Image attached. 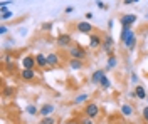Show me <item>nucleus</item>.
Wrapping results in <instances>:
<instances>
[{
	"instance_id": "f257e3e1",
	"label": "nucleus",
	"mask_w": 148,
	"mask_h": 124,
	"mask_svg": "<svg viewBox=\"0 0 148 124\" xmlns=\"http://www.w3.org/2000/svg\"><path fill=\"white\" fill-rule=\"evenodd\" d=\"M69 57L71 59H79V60H84L88 57V52L84 50V47H81L79 44H73L69 47Z\"/></svg>"
},
{
	"instance_id": "f03ea898",
	"label": "nucleus",
	"mask_w": 148,
	"mask_h": 124,
	"mask_svg": "<svg viewBox=\"0 0 148 124\" xmlns=\"http://www.w3.org/2000/svg\"><path fill=\"white\" fill-rule=\"evenodd\" d=\"M84 116L86 117H91V119H96L98 116L101 114V109H99V106L96 104V102H88V104L84 106Z\"/></svg>"
},
{
	"instance_id": "7ed1b4c3",
	"label": "nucleus",
	"mask_w": 148,
	"mask_h": 124,
	"mask_svg": "<svg viewBox=\"0 0 148 124\" xmlns=\"http://www.w3.org/2000/svg\"><path fill=\"white\" fill-rule=\"evenodd\" d=\"M136 22H138V17H136L135 14H125V15L120 17L121 27H131V29H133V25H135Z\"/></svg>"
},
{
	"instance_id": "20e7f679",
	"label": "nucleus",
	"mask_w": 148,
	"mask_h": 124,
	"mask_svg": "<svg viewBox=\"0 0 148 124\" xmlns=\"http://www.w3.org/2000/svg\"><path fill=\"white\" fill-rule=\"evenodd\" d=\"M76 30L79 34H84V35H91L94 29H92V24L89 20H81V22L76 24Z\"/></svg>"
},
{
	"instance_id": "39448f33",
	"label": "nucleus",
	"mask_w": 148,
	"mask_h": 124,
	"mask_svg": "<svg viewBox=\"0 0 148 124\" xmlns=\"http://www.w3.org/2000/svg\"><path fill=\"white\" fill-rule=\"evenodd\" d=\"M56 112V106L52 102H46V104H42L39 107V116L40 117H49V116H52Z\"/></svg>"
},
{
	"instance_id": "423d86ee",
	"label": "nucleus",
	"mask_w": 148,
	"mask_h": 124,
	"mask_svg": "<svg viewBox=\"0 0 148 124\" xmlns=\"http://www.w3.org/2000/svg\"><path fill=\"white\" fill-rule=\"evenodd\" d=\"M56 44L62 49H69L73 45V37H71L69 34H61V35L57 37V40H56Z\"/></svg>"
},
{
	"instance_id": "0eeeda50",
	"label": "nucleus",
	"mask_w": 148,
	"mask_h": 124,
	"mask_svg": "<svg viewBox=\"0 0 148 124\" xmlns=\"http://www.w3.org/2000/svg\"><path fill=\"white\" fill-rule=\"evenodd\" d=\"M101 49L108 54V56H113V49H114V40H113V37H111L110 34L106 35V37L103 39V45Z\"/></svg>"
},
{
	"instance_id": "6e6552de",
	"label": "nucleus",
	"mask_w": 148,
	"mask_h": 124,
	"mask_svg": "<svg viewBox=\"0 0 148 124\" xmlns=\"http://www.w3.org/2000/svg\"><path fill=\"white\" fill-rule=\"evenodd\" d=\"M136 44H138V37H136V34H135V32H131V35L123 42V45H125V49H126L128 52L135 50V49H136Z\"/></svg>"
},
{
	"instance_id": "1a4fd4ad",
	"label": "nucleus",
	"mask_w": 148,
	"mask_h": 124,
	"mask_svg": "<svg viewBox=\"0 0 148 124\" xmlns=\"http://www.w3.org/2000/svg\"><path fill=\"white\" fill-rule=\"evenodd\" d=\"M103 45V37L99 34H96V32H92L91 35H89V47L92 50H96V49H99Z\"/></svg>"
},
{
	"instance_id": "9d476101",
	"label": "nucleus",
	"mask_w": 148,
	"mask_h": 124,
	"mask_svg": "<svg viewBox=\"0 0 148 124\" xmlns=\"http://www.w3.org/2000/svg\"><path fill=\"white\" fill-rule=\"evenodd\" d=\"M37 64H36V56L32 54H27L22 57V69H34Z\"/></svg>"
},
{
	"instance_id": "9b49d317",
	"label": "nucleus",
	"mask_w": 148,
	"mask_h": 124,
	"mask_svg": "<svg viewBox=\"0 0 148 124\" xmlns=\"http://www.w3.org/2000/svg\"><path fill=\"white\" fill-rule=\"evenodd\" d=\"M47 64L51 69H54L61 64V57H59V54L57 52H51V54H47Z\"/></svg>"
},
{
	"instance_id": "f8f14e48",
	"label": "nucleus",
	"mask_w": 148,
	"mask_h": 124,
	"mask_svg": "<svg viewBox=\"0 0 148 124\" xmlns=\"http://www.w3.org/2000/svg\"><path fill=\"white\" fill-rule=\"evenodd\" d=\"M36 64H37V67H39V69H46V67H49L46 54H42V52H37V54H36Z\"/></svg>"
},
{
	"instance_id": "ddd939ff",
	"label": "nucleus",
	"mask_w": 148,
	"mask_h": 124,
	"mask_svg": "<svg viewBox=\"0 0 148 124\" xmlns=\"http://www.w3.org/2000/svg\"><path fill=\"white\" fill-rule=\"evenodd\" d=\"M36 70L34 69H22L20 70V79L22 81H34L36 79Z\"/></svg>"
},
{
	"instance_id": "4468645a",
	"label": "nucleus",
	"mask_w": 148,
	"mask_h": 124,
	"mask_svg": "<svg viewBox=\"0 0 148 124\" xmlns=\"http://www.w3.org/2000/svg\"><path fill=\"white\" fill-rule=\"evenodd\" d=\"M106 76V69H98V70H94L91 76V82L92 84H98L99 86V82H101V79Z\"/></svg>"
},
{
	"instance_id": "2eb2a0df",
	"label": "nucleus",
	"mask_w": 148,
	"mask_h": 124,
	"mask_svg": "<svg viewBox=\"0 0 148 124\" xmlns=\"http://www.w3.org/2000/svg\"><path fill=\"white\" fill-rule=\"evenodd\" d=\"M120 112H121V116H125V117H131V116L135 114V109H133L131 104H121Z\"/></svg>"
},
{
	"instance_id": "dca6fc26",
	"label": "nucleus",
	"mask_w": 148,
	"mask_h": 124,
	"mask_svg": "<svg viewBox=\"0 0 148 124\" xmlns=\"http://www.w3.org/2000/svg\"><path fill=\"white\" fill-rule=\"evenodd\" d=\"M135 94H136V99L140 101H147V91H145V87L141 86V84H136L135 86Z\"/></svg>"
},
{
	"instance_id": "f3484780",
	"label": "nucleus",
	"mask_w": 148,
	"mask_h": 124,
	"mask_svg": "<svg viewBox=\"0 0 148 124\" xmlns=\"http://www.w3.org/2000/svg\"><path fill=\"white\" fill-rule=\"evenodd\" d=\"M69 67H71L73 70H83L84 69V62L83 60H79V59H71V60H69Z\"/></svg>"
},
{
	"instance_id": "a211bd4d",
	"label": "nucleus",
	"mask_w": 148,
	"mask_h": 124,
	"mask_svg": "<svg viewBox=\"0 0 148 124\" xmlns=\"http://www.w3.org/2000/svg\"><path fill=\"white\" fill-rule=\"evenodd\" d=\"M76 106H79V104H88L89 102V94H77L76 97H74V101H73Z\"/></svg>"
},
{
	"instance_id": "6ab92c4d",
	"label": "nucleus",
	"mask_w": 148,
	"mask_h": 124,
	"mask_svg": "<svg viewBox=\"0 0 148 124\" xmlns=\"http://www.w3.org/2000/svg\"><path fill=\"white\" fill-rule=\"evenodd\" d=\"M131 32H133V29L131 27H121V32H120V42H125L126 39L131 35Z\"/></svg>"
},
{
	"instance_id": "aec40b11",
	"label": "nucleus",
	"mask_w": 148,
	"mask_h": 124,
	"mask_svg": "<svg viewBox=\"0 0 148 124\" xmlns=\"http://www.w3.org/2000/svg\"><path fill=\"white\" fill-rule=\"evenodd\" d=\"M118 66V57L113 54L108 57V62H106V70H110V69H114V67Z\"/></svg>"
},
{
	"instance_id": "412c9836",
	"label": "nucleus",
	"mask_w": 148,
	"mask_h": 124,
	"mask_svg": "<svg viewBox=\"0 0 148 124\" xmlns=\"http://www.w3.org/2000/svg\"><path fill=\"white\" fill-rule=\"evenodd\" d=\"M25 114L37 116V114H39V107H37L36 104H27V106H25Z\"/></svg>"
},
{
	"instance_id": "4be33fe9",
	"label": "nucleus",
	"mask_w": 148,
	"mask_h": 124,
	"mask_svg": "<svg viewBox=\"0 0 148 124\" xmlns=\"http://www.w3.org/2000/svg\"><path fill=\"white\" fill-rule=\"evenodd\" d=\"M99 87H101V89H104V91H110V89H111V81H110V77H108V76L103 77L101 82H99Z\"/></svg>"
},
{
	"instance_id": "5701e85b",
	"label": "nucleus",
	"mask_w": 148,
	"mask_h": 124,
	"mask_svg": "<svg viewBox=\"0 0 148 124\" xmlns=\"http://www.w3.org/2000/svg\"><path fill=\"white\" fill-rule=\"evenodd\" d=\"M57 121H56L54 116H49V117H42L40 121H39V124H56Z\"/></svg>"
},
{
	"instance_id": "b1692460",
	"label": "nucleus",
	"mask_w": 148,
	"mask_h": 124,
	"mask_svg": "<svg viewBox=\"0 0 148 124\" xmlns=\"http://www.w3.org/2000/svg\"><path fill=\"white\" fill-rule=\"evenodd\" d=\"M2 15V22H7L14 17V14H12V10H7V12H3V14H0Z\"/></svg>"
},
{
	"instance_id": "393cba45",
	"label": "nucleus",
	"mask_w": 148,
	"mask_h": 124,
	"mask_svg": "<svg viewBox=\"0 0 148 124\" xmlns=\"http://www.w3.org/2000/svg\"><path fill=\"white\" fill-rule=\"evenodd\" d=\"M14 92H15L14 87H7V86L3 87V97H9V96H12Z\"/></svg>"
},
{
	"instance_id": "a878e982",
	"label": "nucleus",
	"mask_w": 148,
	"mask_h": 124,
	"mask_svg": "<svg viewBox=\"0 0 148 124\" xmlns=\"http://www.w3.org/2000/svg\"><path fill=\"white\" fill-rule=\"evenodd\" d=\"M79 124H94V119H91V117H81L79 119Z\"/></svg>"
},
{
	"instance_id": "bb28decb",
	"label": "nucleus",
	"mask_w": 148,
	"mask_h": 124,
	"mask_svg": "<svg viewBox=\"0 0 148 124\" xmlns=\"http://www.w3.org/2000/svg\"><path fill=\"white\" fill-rule=\"evenodd\" d=\"M141 116H143V119H145V123L148 124V106H145V107L141 109Z\"/></svg>"
},
{
	"instance_id": "cd10ccee",
	"label": "nucleus",
	"mask_w": 148,
	"mask_h": 124,
	"mask_svg": "<svg viewBox=\"0 0 148 124\" xmlns=\"http://www.w3.org/2000/svg\"><path fill=\"white\" fill-rule=\"evenodd\" d=\"M94 3H96V5H98V7H99L101 10H108V5H106V3H104L103 0H96Z\"/></svg>"
},
{
	"instance_id": "c85d7f7f",
	"label": "nucleus",
	"mask_w": 148,
	"mask_h": 124,
	"mask_svg": "<svg viewBox=\"0 0 148 124\" xmlns=\"http://www.w3.org/2000/svg\"><path fill=\"white\" fill-rule=\"evenodd\" d=\"M42 30H52V22H44L42 24Z\"/></svg>"
},
{
	"instance_id": "c756f323",
	"label": "nucleus",
	"mask_w": 148,
	"mask_h": 124,
	"mask_svg": "<svg viewBox=\"0 0 148 124\" xmlns=\"http://www.w3.org/2000/svg\"><path fill=\"white\" fill-rule=\"evenodd\" d=\"M0 34H2V35H7V34H9V27H7L5 24H2V27H0Z\"/></svg>"
},
{
	"instance_id": "7c9ffc66",
	"label": "nucleus",
	"mask_w": 148,
	"mask_h": 124,
	"mask_svg": "<svg viewBox=\"0 0 148 124\" xmlns=\"http://www.w3.org/2000/svg\"><path fill=\"white\" fill-rule=\"evenodd\" d=\"M131 82H133V84H138V76H136L135 72L131 74Z\"/></svg>"
},
{
	"instance_id": "2f4dec72",
	"label": "nucleus",
	"mask_w": 148,
	"mask_h": 124,
	"mask_svg": "<svg viewBox=\"0 0 148 124\" xmlns=\"http://www.w3.org/2000/svg\"><path fill=\"white\" fill-rule=\"evenodd\" d=\"M84 17H86V20H92V17H94V15H92L91 12H86V15H84Z\"/></svg>"
},
{
	"instance_id": "473e14b6",
	"label": "nucleus",
	"mask_w": 148,
	"mask_h": 124,
	"mask_svg": "<svg viewBox=\"0 0 148 124\" xmlns=\"http://www.w3.org/2000/svg\"><path fill=\"white\" fill-rule=\"evenodd\" d=\"M10 3H14V0H3V2H2L0 5H7V7H9Z\"/></svg>"
},
{
	"instance_id": "72a5a7b5",
	"label": "nucleus",
	"mask_w": 148,
	"mask_h": 124,
	"mask_svg": "<svg viewBox=\"0 0 148 124\" xmlns=\"http://www.w3.org/2000/svg\"><path fill=\"white\" fill-rule=\"evenodd\" d=\"M7 10H9L7 5H0V14H3V12H7Z\"/></svg>"
},
{
	"instance_id": "f704fd0d",
	"label": "nucleus",
	"mask_w": 148,
	"mask_h": 124,
	"mask_svg": "<svg viewBox=\"0 0 148 124\" xmlns=\"http://www.w3.org/2000/svg\"><path fill=\"white\" fill-rule=\"evenodd\" d=\"M74 12V7H66V14H73Z\"/></svg>"
},
{
	"instance_id": "c9c22d12",
	"label": "nucleus",
	"mask_w": 148,
	"mask_h": 124,
	"mask_svg": "<svg viewBox=\"0 0 148 124\" xmlns=\"http://www.w3.org/2000/svg\"><path fill=\"white\" fill-rule=\"evenodd\" d=\"M123 3H125V5H131V3H135V2H133V0H123Z\"/></svg>"
},
{
	"instance_id": "e433bc0d",
	"label": "nucleus",
	"mask_w": 148,
	"mask_h": 124,
	"mask_svg": "<svg viewBox=\"0 0 148 124\" xmlns=\"http://www.w3.org/2000/svg\"><path fill=\"white\" fill-rule=\"evenodd\" d=\"M113 24H114V22H113V20H110V22H108V29H113Z\"/></svg>"
},
{
	"instance_id": "4c0bfd02",
	"label": "nucleus",
	"mask_w": 148,
	"mask_h": 124,
	"mask_svg": "<svg viewBox=\"0 0 148 124\" xmlns=\"http://www.w3.org/2000/svg\"><path fill=\"white\" fill-rule=\"evenodd\" d=\"M133 2H135V3H138V2H140V0H133Z\"/></svg>"
},
{
	"instance_id": "58836bf2",
	"label": "nucleus",
	"mask_w": 148,
	"mask_h": 124,
	"mask_svg": "<svg viewBox=\"0 0 148 124\" xmlns=\"http://www.w3.org/2000/svg\"><path fill=\"white\" fill-rule=\"evenodd\" d=\"M147 106H148V96H147Z\"/></svg>"
},
{
	"instance_id": "ea45409f",
	"label": "nucleus",
	"mask_w": 148,
	"mask_h": 124,
	"mask_svg": "<svg viewBox=\"0 0 148 124\" xmlns=\"http://www.w3.org/2000/svg\"><path fill=\"white\" fill-rule=\"evenodd\" d=\"M145 17H147V20H148V14H147V15H145Z\"/></svg>"
}]
</instances>
